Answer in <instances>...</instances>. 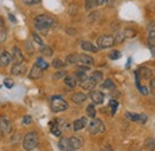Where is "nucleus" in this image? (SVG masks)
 <instances>
[{"label":"nucleus","mask_w":155,"mask_h":151,"mask_svg":"<svg viewBox=\"0 0 155 151\" xmlns=\"http://www.w3.org/2000/svg\"><path fill=\"white\" fill-rule=\"evenodd\" d=\"M39 144V138L38 134L35 131H30L24 136L23 139V148L26 151H31L34 149H36Z\"/></svg>","instance_id":"obj_1"},{"label":"nucleus","mask_w":155,"mask_h":151,"mask_svg":"<svg viewBox=\"0 0 155 151\" xmlns=\"http://www.w3.org/2000/svg\"><path fill=\"white\" fill-rule=\"evenodd\" d=\"M35 27L37 29V30H41V31H43V30H48L49 27H51V25H53V23H54V20L51 17H49V16H47V14H38L36 18H35Z\"/></svg>","instance_id":"obj_2"},{"label":"nucleus","mask_w":155,"mask_h":151,"mask_svg":"<svg viewBox=\"0 0 155 151\" xmlns=\"http://www.w3.org/2000/svg\"><path fill=\"white\" fill-rule=\"evenodd\" d=\"M87 131L91 134H97V133H101L105 131V125L100 119H96L93 118V120L91 123H88L87 126Z\"/></svg>","instance_id":"obj_3"},{"label":"nucleus","mask_w":155,"mask_h":151,"mask_svg":"<svg viewBox=\"0 0 155 151\" xmlns=\"http://www.w3.org/2000/svg\"><path fill=\"white\" fill-rule=\"evenodd\" d=\"M68 108V104L66 100H63L60 96H54L51 99V110L53 112H63Z\"/></svg>","instance_id":"obj_4"},{"label":"nucleus","mask_w":155,"mask_h":151,"mask_svg":"<svg viewBox=\"0 0 155 151\" xmlns=\"http://www.w3.org/2000/svg\"><path fill=\"white\" fill-rule=\"evenodd\" d=\"M115 37L111 36V35H105V36H101V37L98 39V48L100 49H107V48H111L114 47L115 44Z\"/></svg>","instance_id":"obj_5"},{"label":"nucleus","mask_w":155,"mask_h":151,"mask_svg":"<svg viewBox=\"0 0 155 151\" xmlns=\"http://www.w3.org/2000/svg\"><path fill=\"white\" fill-rule=\"evenodd\" d=\"M0 131L2 133H10L12 131L11 120L6 115H1L0 117Z\"/></svg>","instance_id":"obj_6"},{"label":"nucleus","mask_w":155,"mask_h":151,"mask_svg":"<svg viewBox=\"0 0 155 151\" xmlns=\"http://www.w3.org/2000/svg\"><path fill=\"white\" fill-rule=\"evenodd\" d=\"M127 118L135 121V123H140V124H146L148 120V117L144 113H131V112H127L125 113Z\"/></svg>","instance_id":"obj_7"},{"label":"nucleus","mask_w":155,"mask_h":151,"mask_svg":"<svg viewBox=\"0 0 155 151\" xmlns=\"http://www.w3.org/2000/svg\"><path fill=\"white\" fill-rule=\"evenodd\" d=\"M78 64H81L84 67H91L94 64V59L90 55H86V54H81L79 55V59H78Z\"/></svg>","instance_id":"obj_8"},{"label":"nucleus","mask_w":155,"mask_h":151,"mask_svg":"<svg viewBox=\"0 0 155 151\" xmlns=\"http://www.w3.org/2000/svg\"><path fill=\"white\" fill-rule=\"evenodd\" d=\"M11 58H12V61H13L15 64H20V63H23L24 56H23V54H21V51H20V49L18 47H13Z\"/></svg>","instance_id":"obj_9"},{"label":"nucleus","mask_w":155,"mask_h":151,"mask_svg":"<svg viewBox=\"0 0 155 151\" xmlns=\"http://www.w3.org/2000/svg\"><path fill=\"white\" fill-rule=\"evenodd\" d=\"M90 98L91 100L93 101L94 105H100L104 102V99H105V95L103 94L100 91H91L90 93Z\"/></svg>","instance_id":"obj_10"},{"label":"nucleus","mask_w":155,"mask_h":151,"mask_svg":"<svg viewBox=\"0 0 155 151\" xmlns=\"http://www.w3.org/2000/svg\"><path fill=\"white\" fill-rule=\"evenodd\" d=\"M69 140V146L72 150H78L82 146V139L80 137H77V136H73L71 138H68Z\"/></svg>","instance_id":"obj_11"},{"label":"nucleus","mask_w":155,"mask_h":151,"mask_svg":"<svg viewBox=\"0 0 155 151\" xmlns=\"http://www.w3.org/2000/svg\"><path fill=\"white\" fill-rule=\"evenodd\" d=\"M96 86H97V82L93 79H91V77H87L85 81L81 82V87L84 89H86V91H93V88Z\"/></svg>","instance_id":"obj_12"},{"label":"nucleus","mask_w":155,"mask_h":151,"mask_svg":"<svg viewBox=\"0 0 155 151\" xmlns=\"http://www.w3.org/2000/svg\"><path fill=\"white\" fill-rule=\"evenodd\" d=\"M86 125H87V119L82 117V118L78 119V120H75V121L73 123V129H74V131H80V130H82Z\"/></svg>","instance_id":"obj_13"},{"label":"nucleus","mask_w":155,"mask_h":151,"mask_svg":"<svg viewBox=\"0 0 155 151\" xmlns=\"http://www.w3.org/2000/svg\"><path fill=\"white\" fill-rule=\"evenodd\" d=\"M42 76H43V70L35 64V66L32 67L31 72H30V79H32V80H38Z\"/></svg>","instance_id":"obj_14"},{"label":"nucleus","mask_w":155,"mask_h":151,"mask_svg":"<svg viewBox=\"0 0 155 151\" xmlns=\"http://www.w3.org/2000/svg\"><path fill=\"white\" fill-rule=\"evenodd\" d=\"M25 73V66H23V63H20V64H13V67H12V69H11V74L12 75H21V74H24Z\"/></svg>","instance_id":"obj_15"},{"label":"nucleus","mask_w":155,"mask_h":151,"mask_svg":"<svg viewBox=\"0 0 155 151\" xmlns=\"http://www.w3.org/2000/svg\"><path fill=\"white\" fill-rule=\"evenodd\" d=\"M11 61H12V58H11V55H10L7 51H4V54L0 56V68L8 66Z\"/></svg>","instance_id":"obj_16"},{"label":"nucleus","mask_w":155,"mask_h":151,"mask_svg":"<svg viewBox=\"0 0 155 151\" xmlns=\"http://www.w3.org/2000/svg\"><path fill=\"white\" fill-rule=\"evenodd\" d=\"M137 74H138L140 77H142V79H144V80H148V79H150V76H152V70L148 69L147 67H142V68H140V69L137 70Z\"/></svg>","instance_id":"obj_17"},{"label":"nucleus","mask_w":155,"mask_h":151,"mask_svg":"<svg viewBox=\"0 0 155 151\" xmlns=\"http://www.w3.org/2000/svg\"><path fill=\"white\" fill-rule=\"evenodd\" d=\"M81 48L84 49V50H86V51H91V53H97L98 51V48L97 47H94L91 42H86V40H84V42H81Z\"/></svg>","instance_id":"obj_18"},{"label":"nucleus","mask_w":155,"mask_h":151,"mask_svg":"<svg viewBox=\"0 0 155 151\" xmlns=\"http://www.w3.org/2000/svg\"><path fill=\"white\" fill-rule=\"evenodd\" d=\"M87 99V95L84 94V93H81V92H79V93H75V94H73L72 96V100L78 104V105H80V104H82L85 100Z\"/></svg>","instance_id":"obj_19"},{"label":"nucleus","mask_w":155,"mask_h":151,"mask_svg":"<svg viewBox=\"0 0 155 151\" xmlns=\"http://www.w3.org/2000/svg\"><path fill=\"white\" fill-rule=\"evenodd\" d=\"M58 146L62 151H72L71 146H69V140L68 138H61V140L58 142Z\"/></svg>","instance_id":"obj_20"},{"label":"nucleus","mask_w":155,"mask_h":151,"mask_svg":"<svg viewBox=\"0 0 155 151\" xmlns=\"http://www.w3.org/2000/svg\"><path fill=\"white\" fill-rule=\"evenodd\" d=\"M144 149L147 151H154L155 150V139L154 138H147L144 142Z\"/></svg>","instance_id":"obj_21"},{"label":"nucleus","mask_w":155,"mask_h":151,"mask_svg":"<svg viewBox=\"0 0 155 151\" xmlns=\"http://www.w3.org/2000/svg\"><path fill=\"white\" fill-rule=\"evenodd\" d=\"M64 83L68 86V87H71V88H74L75 86H77V79H75V76H66L64 77Z\"/></svg>","instance_id":"obj_22"},{"label":"nucleus","mask_w":155,"mask_h":151,"mask_svg":"<svg viewBox=\"0 0 155 151\" xmlns=\"http://www.w3.org/2000/svg\"><path fill=\"white\" fill-rule=\"evenodd\" d=\"M86 113L88 117L91 118H94L96 114H97V111H96V107H94V104H90L87 107H86Z\"/></svg>","instance_id":"obj_23"},{"label":"nucleus","mask_w":155,"mask_h":151,"mask_svg":"<svg viewBox=\"0 0 155 151\" xmlns=\"http://www.w3.org/2000/svg\"><path fill=\"white\" fill-rule=\"evenodd\" d=\"M61 129L58 127V123L56 121H51V133L54 134V136H61Z\"/></svg>","instance_id":"obj_24"},{"label":"nucleus","mask_w":155,"mask_h":151,"mask_svg":"<svg viewBox=\"0 0 155 151\" xmlns=\"http://www.w3.org/2000/svg\"><path fill=\"white\" fill-rule=\"evenodd\" d=\"M78 59H79L78 54H71L67 56V63L68 64H78Z\"/></svg>","instance_id":"obj_25"},{"label":"nucleus","mask_w":155,"mask_h":151,"mask_svg":"<svg viewBox=\"0 0 155 151\" xmlns=\"http://www.w3.org/2000/svg\"><path fill=\"white\" fill-rule=\"evenodd\" d=\"M103 88H105V89H114V88H115L114 81H112L111 79H106V80L104 81V83H103Z\"/></svg>","instance_id":"obj_26"},{"label":"nucleus","mask_w":155,"mask_h":151,"mask_svg":"<svg viewBox=\"0 0 155 151\" xmlns=\"http://www.w3.org/2000/svg\"><path fill=\"white\" fill-rule=\"evenodd\" d=\"M41 53L44 55V56H53V49L50 48V47H45V45H43L42 48H41Z\"/></svg>","instance_id":"obj_27"},{"label":"nucleus","mask_w":155,"mask_h":151,"mask_svg":"<svg viewBox=\"0 0 155 151\" xmlns=\"http://www.w3.org/2000/svg\"><path fill=\"white\" fill-rule=\"evenodd\" d=\"M148 44L150 48H155V31H150L148 35Z\"/></svg>","instance_id":"obj_28"},{"label":"nucleus","mask_w":155,"mask_h":151,"mask_svg":"<svg viewBox=\"0 0 155 151\" xmlns=\"http://www.w3.org/2000/svg\"><path fill=\"white\" fill-rule=\"evenodd\" d=\"M36 66L38 67V68H41L42 70H45L48 67H49V64L43 59V58H38L37 59V62H36Z\"/></svg>","instance_id":"obj_29"},{"label":"nucleus","mask_w":155,"mask_h":151,"mask_svg":"<svg viewBox=\"0 0 155 151\" xmlns=\"http://www.w3.org/2000/svg\"><path fill=\"white\" fill-rule=\"evenodd\" d=\"M109 106H110V108H111V114L115 115L117 112V108H118V102H117L116 100H110Z\"/></svg>","instance_id":"obj_30"},{"label":"nucleus","mask_w":155,"mask_h":151,"mask_svg":"<svg viewBox=\"0 0 155 151\" xmlns=\"http://www.w3.org/2000/svg\"><path fill=\"white\" fill-rule=\"evenodd\" d=\"M51 66H53L54 68H56V69H61V68H63V67H64V63H63L61 59H58V58H55V59H53V63H51Z\"/></svg>","instance_id":"obj_31"},{"label":"nucleus","mask_w":155,"mask_h":151,"mask_svg":"<svg viewBox=\"0 0 155 151\" xmlns=\"http://www.w3.org/2000/svg\"><path fill=\"white\" fill-rule=\"evenodd\" d=\"M75 79L79 80L80 82H82V81H85L86 79H87V76L85 74V72H81V70H78L77 74H75Z\"/></svg>","instance_id":"obj_32"},{"label":"nucleus","mask_w":155,"mask_h":151,"mask_svg":"<svg viewBox=\"0 0 155 151\" xmlns=\"http://www.w3.org/2000/svg\"><path fill=\"white\" fill-rule=\"evenodd\" d=\"M91 79H93V80L98 83V82L101 81V79H103V73H101V72H94V73H92Z\"/></svg>","instance_id":"obj_33"},{"label":"nucleus","mask_w":155,"mask_h":151,"mask_svg":"<svg viewBox=\"0 0 155 151\" xmlns=\"http://www.w3.org/2000/svg\"><path fill=\"white\" fill-rule=\"evenodd\" d=\"M120 51H118V50H114V51H111L110 53V55H109V57L111 58V59H118L119 57H120Z\"/></svg>","instance_id":"obj_34"},{"label":"nucleus","mask_w":155,"mask_h":151,"mask_svg":"<svg viewBox=\"0 0 155 151\" xmlns=\"http://www.w3.org/2000/svg\"><path fill=\"white\" fill-rule=\"evenodd\" d=\"M85 6H86V10H92L96 6V2H94V0H86Z\"/></svg>","instance_id":"obj_35"},{"label":"nucleus","mask_w":155,"mask_h":151,"mask_svg":"<svg viewBox=\"0 0 155 151\" xmlns=\"http://www.w3.org/2000/svg\"><path fill=\"white\" fill-rule=\"evenodd\" d=\"M149 89H150V93L152 95L155 96V77L150 80V83H149Z\"/></svg>","instance_id":"obj_36"},{"label":"nucleus","mask_w":155,"mask_h":151,"mask_svg":"<svg viewBox=\"0 0 155 151\" xmlns=\"http://www.w3.org/2000/svg\"><path fill=\"white\" fill-rule=\"evenodd\" d=\"M32 38H34V40H35L36 43H38L39 45H43V40H42V38L39 37L36 32H34V34H32Z\"/></svg>","instance_id":"obj_37"},{"label":"nucleus","mask_w":155,"mask_h":151,"mask_svg":"<svg viewBox=\"0 0 155 151\" xmlns=\"http://www.w3.org/2000/svg\"><path fill=\"white\" fill-rule=\"evenodd\" d=\"M25 45H26V50H28L30 54H32V53L35 51V49H34V47H32V44H31L30 40H28V42L25 43Z\"/></svg>","instance_id":"obj_38"},{"label":"nucleus","mask_w":155,"mask_h":151,"mask_svg":"<svg viewBox=\"0 0 155 151\" xmlns=\"http://www.w3.org/2000/svg\"><path fill=\"white\" fill-rule=\"evenodd\" d=\"M25 5H37L41 2V0H23Z\"/></svg>","instance_id":"obj_39"},{"label":"nucleus","mask_w":155,"mask_h":151,"mask_svg":"<svg viewBox=\"0 0 155 151\" xmlns=\"http://www.w3.org/2000/svg\"><path fill=\"white\" fill-rule=\"evenodd\" d=\"M4 85H5L7 88H12V86H13V81H12L11 79H5Z\"/></svg>","instance_id":"obj_40"},{"label":"nucleus","mask_w":155,"mask_h":151,"mask_svg":"<svg viewBox=\"0 0 155 151\" xmlns=\"http://www.w3.org/2000/svg\"><path fill=\"white\" fill-rule=\"evenodd\" d=\"M31 121H32V119H31L30 115H25V117L23 118V124H25V125H30Z\"/></svg>","instance_id":"obj_41"},{"label":"nucleus","mask_w":155,"mask_h":151,"mask_svg":"<svg viewBox=\"0 0 155 151\" xmlns=\"http://www.w3.org/2000/svg\"><path fill=\"white\" fill-rule=\"evenodd\" d=\"M5 39H6V31L4 29H1L0 30V43L5 42Z\"/></svg>","instance_id":"obj_42"},{"label":"nucleus","mask_w":155,"mask_h":151,"mask_svg":"<svg viewBox=\"0 0 155 151\" xmlns=\"http://www.w3.org/2000/svg\"><path fill=\"white\" fill-rule=\"evenodd\" d=\"M137 88H138V91H140V92H141V93H142L143 95L148 94V89H147L146 87H143V86L141 87V85H140V86H137Z\"/></svg>","instance_id":"obj_43"},{"label":"nucleus","mask_w":155,"mask_h":151,"mask_svg":"<svg viewBox=\"0 0 155 151\" xmlns=\"http://www.w3.org/2000/svg\"><path fill=\"white\" fill-rule=\"evenodd\" d=\"M64 75H67L64 72H58V73H56L55 75H54V79L55 80H58V79H61V77H63Z\"/></svg>","instance_id":"obj_44"},{"label":"nucleus","mask_w":155,"mask_h":151,"mask_svg":"<svg viewBox=\"0 0 155 151\" xmlns=\"http://www.w3.org/2000/svg\"><path fill=\"white\" fill-rule=\"evenodd\" d=\"M100 151H114V149H112V146H111V145L106 144V145H104V146L100 149Z\"/></svg>","instance_id":"obj_45"},{"label":"nucleus","mask_w":155,"mask_h":151,"mask_svg":"<svg viewBox=\"0 0 155 151\" xmlns=\"http://www.w3.org/2000/svg\"><path fill=\"white\" fill-rule=\"evenodd\" d=\"M96 5H104L106 2V0H94Z\"/></svg>","instance_id":"obj_46"},{"label":"nucleus","mask_w":155,"mask_h":151,"mask_svg":"<svg viewBox=\"0 0 155 151\" xmlns=\"http://www.w3.org/2000/svg\"><path fill=\"white\" fill-rule=\"evenodd\" d=\"M10 18H11V20H12V21H16V17H15L13 14H10Z\"/></svg>","instance_id":"obj_47"},{"label":"nucleus","mask_w":155,"mask_h":151,"mask_svg":"<svg viewBox=\"0 0 155 151\" xmlns=\"http://www.w3.org/2000/svg\"><path fill=\"white\" fill-rule=\"evenodd\" d=\"M4 51H5V50H4V49H1V48H0V56H1V55H2V54H4Z\"/></svg>","instance_id":"obj_48"}]
</instances>
